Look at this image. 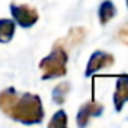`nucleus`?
<instances>
[{
	"instance_id": "f03ea898",
	"label": "nucleus",
	"mask_w": 128,
	"mask_h": 128,
	"mask_svg": "<svg viewBox=\"0 0 128 128\" xmlns=\"http://www.w3.org/2000/svg\"><path fill=\"white\" fill-rule=\"evenodd\" d=\"M66 63H68L66 45L62 41H57L53 45L50 54L39 62L42 80H53V78H60L63 76H66V71H68Z\"/></svg>"
},
{
	"instance_id": "20e7f679",
	"label": "nucleus",
	"mask_w": 128,
	"mask_h": 128,
	"mask_svg": "<svg viewBox=\"0 0 128 128\" xmlns=\"http://www.w3.org/2000/svg\"><path fill=\"white\" fill-rule=\"evenodd\" d=\"M114 63V57L113 54L110 53H106V51H101V50H96L92 53L89 62H88V66H86V71H84V76L86 77H90L94 76L95 72L104 70V68H108Z\"/></svg>"
},
{
	"instance_id": "39448f33",
	"label": "nucleus",
	"mask_w": 128,
	"mask_h": 128,
	"mask_svg": "<svg viewBox=\"0 0 128 128\" xmlns=\"http://www.w3.org/2000/svg\"><path fill=\"white\" fill-rule=\"evenodd\" d=\"M104 112V106L98 101H89V102H84L78 112H77V125L78 126H86L89 124V120L92 118H98L101 116Z\"/></svg>"
},
{
	"instance_id": "9d476101",
	"label": "nucleus",
	"mask_w": 128,
	"mask_h": 128,
	"mask_svg": "<svg viewBox=\"0 0 128 128\" xmlns=\"http://www.w3.org/2000/svg\"><path fill=\"white\" fill-rule=\"evenodd\" d=\"M70 90H71V83H70V82H62V83H59V84L53 89V94H51L53 101H54L56 104L62 106L63 102H65V100H66Z\"/></svg>"
},
{
	"instance_id": "ddd939ff",
	"label": "nucleus",
	"mask_w": 128,
	"mask_h": 128,
	"mask_svg": "<svg viewBox=\"0 0 128 128\" xmlns=\"http://www.w3.org/2000/svg\"><path fill=\"white\" fill-rule=\"evenodd\" d=\"M126 8H128V0H126Z\"/></svg>"
},
{
	"instance_id": "1a4fd4ad",
	"label": "nucleus",
	"mask_w": 128,
	"mask_h": 128,
	"mask_svg": "<svg viewBox=\"0 0 128 128\" xmlns=\"http://www.w3.org/2000/svg\"><path fill=\"white\" fill-rule=\"evenodd\" d=\"M86 35H88V30L84 27H72L68 32V36L65 39H62V42L65 45L68 44L70 47H76V45H78V44H82L84 41Z\"/></svg>"
},
{
	"instance_id": "7ed1b4c3",
	"label": "nucleus",
	"mask_w": 128,
	"mask_h": 128,
	"mask_svg": "<svg viewBox=\"0 0 128 128\" xmlns=\"http://www.w3.org/2000/svg\"><path fill=\"white\" fill-rule=\"evenodd\" d=\"M9 9H11V15L14 18V21L23 29H29V27L35 26L39 20V14H38L36 8H33L30 5L11 3Z\"/></svg>"
},
{
	"instance_id": "f8f14e48",
	"label": "nucleus",
	"mask_w": 128,
	"mask_h": 128,
	"mask_svg": "<svg viewBox=\"0 0 128 128\" xmlns=\"http://www.w3.org/2000/svg\"><path fill=\"white\" fill-rule=\"evenodd\" d=\"M118 38H119V39H120L125 45H128V23H125V24L119 29Z\"/></svg>"
},
{
	"instance_id": "6e6552de",
	"label": "nucleus",
	"mask_w": 128,
	"mask_h": 128,
	"mask_svg": "<svg viewBox=\"0 0 128 128\" xmlns=\"http://www.w3.org/2000/svg\"><path fill=\"white\" fill-rule=\"evenodd\" d=\"M15 21L9 18H0V44H6L14 38Z\"/></svg>"
},
{
	"instance_id": "0eeeda50",
	"label": "nucleus",
	"mask_w": 128,
	"mask_h": 128,
	"mask_svg": "<svg viewBox=\"0 0 128 128\" xmlns=\"http://www.w3.org/2000/svg\"><path fill=\"white\" fill-rule=\"evenodd\" d=\"M116 15V6L112 0H104L98 8V20L102 26H106Z\"/></svg>"
},
{
	"instance_id": "9b49d317",
	"label": "nucleus",
	"mask_w": 128,
	"mask_h": 128,
	"mask_svg": "<svg viewBox=\"0 0 128 128\" xmlns=\"http://www.w3.org/2000/svg\"><path fill=\"white\" fill-rule=\"evenodd\" d=\"M68 125V118H66V112L65 110H57L54 114H53V118H51V120L48 122V126L50 128H53V126H66Z\"/></svg>"
},
{
	"instance_id": "f257e3e1",
	"label": "nucleus",
	"mask_w": 128,
	"mask_h": 128,
	"mask_svg": "<svg viewBox=\"0 0 128 128\" xmlns=\"http://www.w3.org/2000/svg\"><path fill=\"white\" fill-rule=\"evenodd\" d=\"M0 110L8 118L24 125L41 124L44 119L41 98L30 92L18 94L14 88H6L0 92Z\"/></svg>"
},
{
	"instance_id": "423d86ee",
	"label": "nucleus",
	"mask_w": 128,
	"mask_h": 128,
	"mask_svg": "<svg viewBox=\"0 0 128 128\" xmlns=\"http://www.w3.org/2000/svg\"><path fill=\"white\" fill-rule=\"evenodd\" d=\"M126 101H128V76H120L116 80V88H114V94H113L114 110L120 112Z\"/></svg>"
}]
</instances>
